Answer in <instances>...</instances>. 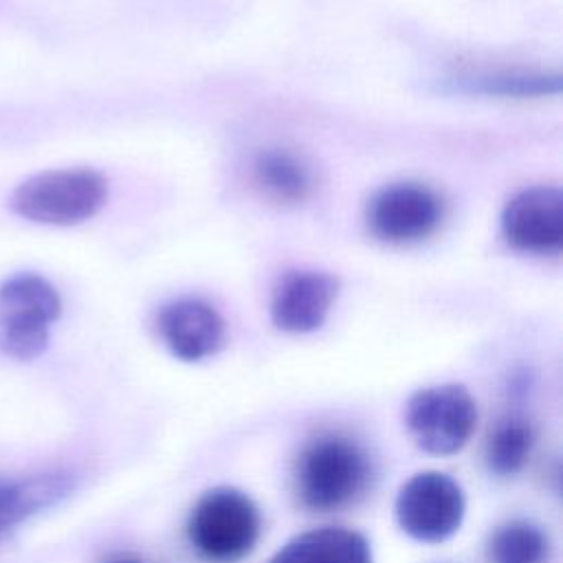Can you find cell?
Here are the masks:
<instances>
[{"label":"cell","mask_w":563,"mask_h":563,"mask_svg":"<svg viewBox=\"0 0 563 563\" xmlns=\"http://www.w3.org/2000/svg\"><path fill=\"white\" fill-rule=\"evenodd\" d=\"M251 178L266 200L282 207L301 205L314 191V174L310 165L299 154L284 147L257 152L251 163Z\"/></svg>","instance_id":"cell-11"},{"label":"cell","mask_w":563,"mask_h":563,"mask_svg":"<svg viewBox=\"0 0 563 563\" xmlns=\"http://www.w3.org/2000/svg\"><path fill=\"white\" fill-rule=\"evenodd\" d=\"M453 81L460 92L499 99H534L561 92V75L543 70H484Z\"/></svg>","instance_id":"cell-14"},{"label":"cell","mask_w":563,"mask_h":563,"mask_svg":"<svg viewBox=\"0 0 563 563\" xmlns=\"http://www.w3.org/2000/svg\"><path fill=\"white\" fill-rule=\"evenodd\" d=\"M158 332L167 350L187 363L218 354L227 341L220 312L202 299H178L158 314Z\"/></svg>","instance_id":"cell-10"},{"label":"cell","mask_w":563,"mask_h":563,"mask_svg":"<svg viewBox=\"0 0 563 563\" xmlns=\"http://www.w3.org/2000/svg\"><path fill=\"white\" fill-rule=\"evenodd\" d=\"M405 427L424 453L453 455L477 427L475 398L457 383L418 389L405 405Z\"/></svg>","instance_id":"cell-5"},{"label":"cell","mask_w":563,"mask_h":563,"mask_svg":"<svg viewBox=\"0 0 563 563\" xmlns=\"http://www.w3.org/2000/svg\"><path fill=\"white\" fill-rule=\"evenodd\" d=\"M548 552V534L541 526L526 519H512L499 526L488 541L490 563H545Z\"/></svg>","instance_id":"cell-16"},{"label":"cell","mask_w":563,"mask_h":563,"mask_svg":"<svg viewBox=\"0 0 563 563\" xmlns=\"http://www.w3.org/2000/svg\"><path fill=\"white\" fill-rule=\"evenodd\" d=\"M501 231L517 251L559 253L563 246V191L554 185L521 189L504 207Z\"/></svg>","instance_id":"cell-8"},{"label":"cell","mask_w":563,"mask_h":563,"mask_svg":"<svg viewBox=\"0 0 563 563\" xmlns=\"http://www.w3.org/2000/svg\"><path fill=\"white\" fill-rule=\"evenodd\" d=\"M339 295V279L323 271L286 273L271 299V321L288 334L319 330Z\"/></svg>","instance_id":"cell-9"},{"label":"cell","mask_w":563,"mask_h":563,"mask_svg":"<svg viewBox=\"0 0 563 563\" xmlns=\"http://www.w3.org/2000/svg\"><path fill=\"white\" fill-rule=\"evenodd\" d=\"M268 563H372V548L356 530L325 526L292 537Z\"/></svg>","instance_id":"cell-12"},{"label":"cell","mask_w":563,"mask_h":563,"mask_svg":"<svg viewBox=\"0 0 563 563\" xmlns=\"http://www.w3.org/2000/svg\"><path fill=\"white\" fill-rule=\"evenodd\" d=\"M108 200V180L90 167L46 169L22 180L9 205L15 216L46 227L90 220Z\"/></svg>","instance_id":"cell-2"},{"label":"cell","mask_w":563,"mask_h":563,"mask_svg":"<svg viewBox=\"0 0 563 563\" xmlns=\"http://www.w3.org/2000/svg\"><path fill=\"white\" fill-rule=\"evenodd\" d=\"M369 477L372 462L365 449L345 435L328 433L308 442L299 453L295 486L306 508L328 512L363 495Z\"/></svg>","instance_id":"cell-1"},{"label":"cell","mask_w":563,"mask_h":563,"mask_svg":"<svg viewBox=\"0 0 563 563\" xmlns=\"http://www.w3.org/2000/svg\"><path fill=\"white\" fill-rule=\"evenodd\" d=\"M440 196L420 183L383 187L367 205L369 231L389 244H409L429 238L442 222Z\"/></svg>","instance_id":"cell-7"},{"label":"cell","mask_w":563,"mask_h":563,"mask_svg":"<svg viewBox=\"0 0 563 563\" xmlns=\"http://www.w3.org/2000/svg\"><path fill=\"white\" fill-rule=\"evenodd\" d=\"M534 446V431L523 418L501 420L488 435L484 460L490 473L499 477H510L519 473Z\"/></svg>","instance_id":"cell-15"},{"label":"cell","mask_w":563,"mask_h":563,"mask_svg":"<svg viewBox=\"0 0 563 563\" xmlns=\"http://www.w3.org/2000/svg\"><path fill=\"white\" fill-rule=\"evenodd\" d=\"M103 563H145V561L134 556V554H117V556H112V559H108Z\"/></svg>","instance_id":"cell-17"},{"label":"cell","mask_w":563,"mask_h":563,"mask_svg":"<svg viewBox=\"0 0 563 563\" xmlns=\"http://www.w3.org/2000/svg\"><path fill=\"white\" fill-rule=\"evenodd\" d=\"M62 314L55 286L37 273H18L0 284V350L15 361L37 358Z\"/></svg>","instance_id":"cell-4"},{"label":"cell","mask_w":563,"mask_h":563,"mask_svg":"<svg viewBox=\"0 0 563 563\" xmlns=\"http://www.w3.org/2000/svg\"><path fill=\"white\" fill-rule=\"evenodd\" d=\"M262 530L255 501L231 486L207 490L194 506L187 534L194 550L213 563H233L246 556Z\"/></svg>","instance_id":"cell-3"},{"label":"cell","mask_w":563,"mask_h":563,"mask_svg":"<svg viewBox=\"0 0 563 563\" xmlns=\"http://www.w3.org/2000/svg\"><path fill=\"white\" fill-rule=\"evenodd\" d=\"M398 526L416 541L440 543L453 537L466 512L462 486L446 473L422 471L411 475L396 495Z\"/></svg>","instance_id":"cell-6"},{"label":"cell","mask_w":563,"mask_h":563,"mask_svg":"<svg viewBox=\"0 0 563 563\" xmlns=\"http://www.w3.org/2000/svg\"><path fill=\"white\" fill-rule=\"evenodd\" d=\"M73 490L68 473H40L22 479H0V534L31 515L57 504Z\"/></svg>","instance_id":"cell-13"}]
</instances>
